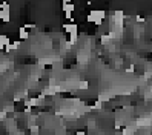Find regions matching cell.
<instances>
[{
  "label": "cell",
  "instance_id": "6da1fadb",
  "mask_svg": "<svg viewBox=\"0 0 152 135\" xmlns=\"http://www.w3.org/2000/svg\"><path fill=\"white\" fill-rule=\"evenodd\" d=\"M64 31H66V32H69V34L77 32V25H74V23H66V25H64Z\"/></svg>",
  "mask_w": 152,
  "mask_h": 135
},
{
  "label": "cell",
  "instance_id": "7a4b0ae2",
  "mask_svg": "<svg viewBox=\"0 0 152 135\" xmlns=\"http://www.w3.org/2000/svg\"><path fill=\"white\" fill-rule=\"evenodd\" d=\"M63 9L66 12H71L74 9V5H72V3H69V2H63Z\"/></svg>",
  "mask_w": 152,
  "mask_h": 135
},
{
  "label": "cell",
  "instance_id": "3957f363",
  "mask_svg": "<svg viewBox=\"0 0 152 135\" xmlns=\"http://www.w3.org/2000/svg\"><path fill=\"white\" fill-rule=\"evenodd\" d=\"M18 34H20V38H28V32H26V29H25V28H22Z\"/></svg>",
  "mask_w": 152,
  "mask_h": 135
}]
</instances>
